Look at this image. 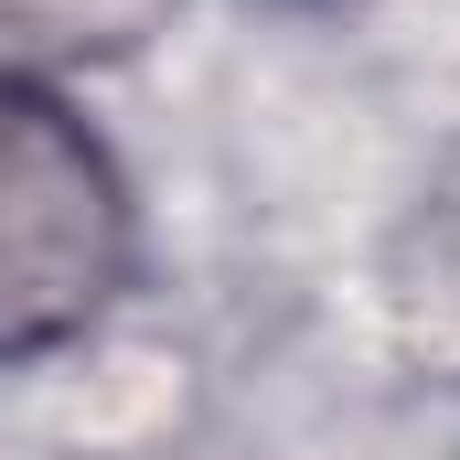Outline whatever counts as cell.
Segmentation results:
<instances>
[{
    "mask_svg": "<svg viewBox=\"0 0 460 460\" xmlns=\"http://www.w3.org/2000/svg\"><path fill=\"white\" fill-rule=\"evenodd\" d=\"M375 300H385V332L418 375L460 385V139L429 161V182L407 193V215L385 235V268H375Z\"/></svg>",
    "mask_w": 460,
    "mask_h": 460,
    "instance_id": "obj_2",
    "label": "cell"
},
{
    "mask_svg": "<svg viewBox=\"0 0 460 460\" xmlns=\"http://www.w3.org/2000/svg\"><path fill=\"white\" fill-rule=\"evenodd\" d=\"M139 289V193L65 75L0 54V375L75 353Z\"/></svg>",
    "mask_w": 460,
    "mask_h": 460,
    "instance_id": "obj_1",
    "label": "cell"
},
{
    "mask_svg": "<svg viewBox=\"0 0 460 460\" xmlns=\"http://www.w3.org/2000/svg\"><path fill=\"white\" fill-rule=\"evenodd\" d=\"M182 0H0V54L75 75V65H128L150 32H172Z\"/></svg>",
    "mask_w": 460,
    "mask_h": 460,
    "instance_id": "obj_3",
    "label": "cell"
}]
</instances>
